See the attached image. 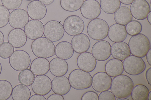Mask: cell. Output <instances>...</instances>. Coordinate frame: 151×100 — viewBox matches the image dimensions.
Returning <instances> with one entry per match:
<instances>
[{
    "mask_svg": "<svg viewBox=\"0 0 151 100\" xmlns=\"http://www.w3.org/2000/svg\"><path fill=\"white\" fill-rule=\"evenodd\" d=\"M2 70V67L1 65V62H0V75L1 73Z\"/></svg>",
    "mask_w": 151,
    "mask_h": 100,
    "instance_id": "51",
    "label": "cell"
},
{
    "mask_svg": "<svg viewBox=\"0 0 151 100\" xmlns=\"http://www.w3.org/2000/svg\"><path fill=\"white\" fill-rule=\"evenodd\" d=\"M130 9L132 16L139 20L146 19L151 11L149 4L146 0H135L131 4Z\"/></svg>",
    "mask_w": 151,
    "mask_h": 100,
    "instance_id": "13",
    "label": "cell"
},
{
    "mask_svg": "<svg viewBox=\"0 0 151 100\" xmlns=\"http://www.w3.org/2000/svg\"><path fill=\"white\" fill-rule=\"evenodd\" d=\"M134 87V82L131 78L121 74L112 80L110 89L115 97L126 98L131 95Z\"/></svg>",
    "mask_w": 151,
    "mask_h": 100,
    "instance_id": "1",
    "label": "cell"
},
{
    "mask_svg": "<svg viewBox=\"0 0 151 100\" xmlns=\"http://www.w3.org/2000/svg\"><path fill=\"white\" fill-rule=\"evenodd\" d=\"M127 35L126 26L124 25L116 23L112 25L109 28L108 36L113 42L123 41Z\"/></svg>",
    "mask_w": 151,
    "mask_h": 100,
    "instance_id": "24",
    "label": "cell"
},
{
    "mask_svg": "<svg viewBox=\"0 0 151 100\" xmlns=\"http://www.w3.org/2000/svg\"><path fill=\"white\" fill-rule=\"evenodd\" d=\"M14 47L9 42H3L0 45V57L6 59L10 57L14 52Z\"/></svg>",
    "mask_w": 151,
    "mask_h": 100,
    "instance_id": "36",
    "label": "cell"
},
{
    "mask_svg": "<svg viewBox=\"0 0 151 100\" xmlns=\"http://www.w3.org/2000/svg\"><path fill=\"white\" fill-rule=\"evenodd\" d=\"M135 0H119L120 2L125 5L131 4Z\"/></svg>",
    "mask_w": 151,
    "mask_h": 100,
    "instance_id": "46",
    "label": "cell"
},
{
    "mask_svg": "<svg viewBox=\"0 0 151 100\" xmlns=\"http://www.w3.org/2000/svg\"><path fill=\"white\" fill-rule=\"evenodd\" d=\"M31 48L36 57L47 58L55 54V46L52 41L45 37H41L32 43Z\"/></svg>",
    "mask_w": 151,
    "mask_h": 100,
    "instance_id": "3",
    "label": "cell"
},
{
    "mask_svg": "<svg viewBox=\"0 0 151 100\" xmlns=\"http://www.w3.org/2000/svg\"><path fill=\"white\" fill-rule=\"evenodd\" d=\"M8 42L14 48H19L26 44L27 37L24 31L20 28H14L11 30L7 36Z\"/></svg>",
    "mask_w": 151,
    "mask_h": 100,
    "instance_id": "21",
    "label": "cell"
},
{
    "mask_svg": "<svg viewBox=\"0 0 151 100\" xmlns=\"http://www.w3.org/2000/svg\"><path fill=\"white\" fill-rule=\"evenodd\" d=\"M131 53L133 55L143 57L146 56L151 48L149 38L142 33L132 36L130 38L128 44Z\"/></svg>",
    "mask_w": 151,
    "mask_h": 100,
    "instance_id": "2",
    "label": "cell"
},
{
    "mask_svg": "<svg viewBox=\"0 0 151 100\" xmlns=\"http://www.w3.org/2000/svg\"><path fill=\"white\" fill-rule=\"evenodd\" d=\"M13 89L12 86L8 81L0 80V100H6L11 97Z\"/></svg>",
    "mask_w": 151,
    "mask_h": 100,
    "instance_id": "34",
    "label": "cell"
},
{
    "mask_svg": "<svg viewBox=\"0 0 151 100\" xmlns=\"http://www.w3.org/2000/svg\"><path fill=\"white\" fill-rule=\"evenodd\" d=\"M10 13L3 5L0 4V28L6 26L8 23Z\"/></svg>",
    "mask_w": 151,
    "mask_h": 100,
    "instance_id": "37",
    "label": "cell"
},
{
    "mask_svg": "<svg viewBox=\"0 0 151 100\" xmlns=\"http://www.w3.org/2000/svg\"><path fill=\"white\" fill-rule=\"evenodd\" d=\"M32 88L35 94L46 95L52 90V81L46 75H37L32 83Z\"/></svg>",
    "mask_w": 151,
    "mask_h": 100,
    "instance_id": "11",
    "label": "cell"
},
{
    "mask_svg": "<svg viewBox=\"0 0 151 100\" xmlns=\"http://www.w3.org/2000/svg\"><path fill=\"white\" fill-rule=\"evenodd\" d=\"M47 100H64L63 96L61 95L54 94L50 96L47 98Z\"/></svg>",
    "mask_w": 151,
    "mask_h": 100,
    "instance_id": "41",
    "label": "cell"
},
{
    "mask_svg": "<svg viewBox=\"0 0 151 100\" xmlns=\"http://www.w3.org/2000/svg\"><path fill=\"white\" fill-rule=\"evenodd\" d=\"M109 28V26L106 21L101 18H96L89 22L87 31L91 38L96 40H100L107 37Z\"/></svg>",
    "mask_w": 151,
    "mask_h": 100,
    "instance_id": "5",
    "label": "cell"
},
{
    "mask_svg": "<svg viewBox=\"0 0 151 100\" xmlns=\"http://www.w3.org/2000/svg\"><path fill=\"white\" fill-rule=\"evenodd\" d=\"M116 100H129L126 98H118V99H116Z\"/></svg>",
    "mask_w": 151,
    "mask_h": 100,
    "instance_id": "50",
    "label": "cell"
},
{
    "mask_svg": "<svg viewBox=\"0 0 151 100\" xmlns=\"http://www.w3.org/2000/svg\"><path fill=\"white\" fill-rule=\"evenodd\" d=\"M82 16L90 20L97 18L101 12V8L99 3L96 0H86L80 8Z\"/></svg>",
    "mask_w": 151,
    "mask_h": 100,
    "instance_id": "12",
    "label": "cell"
},
{
    "mask_svg": "<svg viewBox=\"0 0 151 100\" xmlns=\"http://www.w3.org/2000/svg\"><path fill=\"white\" fill-rule=\"evenodd\" d=\"M4 37L3 33L0 30V45L4 41Z\"/></svg>",
    "mask_w": 151,
    "mask_h": 100,
    "instance_id": "47",
    "label": "cell"
},
{
    "mask_svg": "<svg viewBox=\"0 0 151 100\" xmlns=\"http://www.w3.org/2000/svg\"><path fill=\"white\" fill-rule=\"evenodd\" d=\"M111 46L106 40H100L95 43L92 49V54L96 60L103 61L107 60L111 55Z\"/></svg>",
    "mask_w": 151,
    "mask_h": 100,
    "instance_id": "14",
    "label": "cell"
},
{
    "mask_svg": "<svg viewBox=\"0 0 151 100\" xmlns=\"http://www.w3.org/2000/svg\"><path fill=\"white\" fill-rule=\"evenodd\" d=\"M100 5L104 12L112 14L114 13L120 7L121 2L119 0H101Z\"/></svg>",
    "mask_w": 151,
    "mask_h": 100,
    "instance_id": "31",
    "label": "cell"
},
{
    "mask_svg": "<svg viewBox=\"0 0 151 100\" xmlns=\"http://www.w3.org/2000/svg\"><path fill=\"white\" fill-rule=\"evenodd\" d=\"M149 92L146 86L139 84L134 87L131 94L133 100H147Z\"/></svg>",
    "mask_w": 151,
    "mask_h": 100,
    "instance_id": "30",
    "label": "cell"
},
{
    "mask_svg": "<svg viewBox=\"0 0 151 100\" xmlns=\"http://www.w3.org/2000/svg\"><path fill=\"white\" fill-rule=\"evenodd\" d=\"M81 100H98V95L96 92L93 91H88L82 95Z\"/></svg>",
    "mask_w": 151,
    "mask_h": 100,
    "instance_id": "40",
    "label": "cell"
},
{
    "mask_svg": "<svg viewBox=\"0 0 151 100\" xmlns=\"http://www.w3.org/2000/svg\"><path fill=\"white\" fill-rule=\"evenodd\" d=\"M106 72L111 77H114L121 74L124 71L122 62L116 59L109 60L105 65Z\"/></svg>",
    "mask_w": 151,
    "mask_h": 100,
    "instance_id": "27",
    "label": "cell"
},
{
    "mask_svg": "<svg viewBox=\"0 0 151 100\" xmlns=\"http://www.w3.org/2000/svg\"><path fill=\"white\" fill-rule=\"evenodd\" d=\"M55 0H38L45 5H49L52 3Z\"/></svg>",
    "mask_w": 151,
    "mask_h": 100,
    "instance_id": "45",
    "label": "cell"
},
{
    "mask_svg": "<svg viewBox=\"0 0 151 100\" xmlns=\"http://www.w3.org/2000/svg\"><path fill=\"white\" fill-rule=\"evenodd\" d=\"M63 26L66 33L70 36H74L82 33L85 25L83 20L80 17L72 15L65 19Z\"/></svg>",
    "mask_w": 151,
    "mask_h": 100,
    "instance_id": "9",
    "label": "cell"
},
{
    "mask_svg": "<svg viewBox=\"0 0 151 100\" xmlns=\"http://www.w3.org/2000/svg\"><path fill=\"white\" fill-rule=\"evenodd\" d=\"M126 29L127 34L133 36L137 35L141 32L142 26L139 22L132 21L126 25Z\"/></svg>",
    "mask_w": 151,
    "mask_h": 100,
    "instance_id": "35",
    "label": "cell"
},
{
    "mask_svg": "<svg viewBox=\"0 0 151 100\" xmlns=\"http://www.w3.org/2000/svg\"><path fill=\"white\" fill-rule=\"evenodd\" d=\"M116 97L110 91L106 90L100 92L98 96V100H115Z\"/></svg>",
    "mask_w": 151,
    "mask_h": 100,
    "instance_id": "39",
    "label": "cell"
},
{
    "mask_svg": "<svg viewBox=\"0 0 151 100\" xmlns=\"http://www.w3.org/2000/svg\"><path fill=\"white\" fill-rule=\"evenodd\" d=\"M112 80L111 77L106 72H99L93 76L91 86L94 90L100 93L110 89Z\"/></svg>",
    "mask_w": 151,
    "mask_h": 100,
    "instance_id": "10",
    "label": "cell"
},
{
    "mask_svg": "<svg viewBox=\"0 0 151 100\" xmlns=\"http://www.w3.org/2000/svg\"><path fill=\"white\" fill-rule=\"evenodd\" d=\"M123 64L124 71L133 76L142 73L146 67L145 62L141 57L133 55H130L124 60Z\"/></svg>",
    "mask_w": 151,
    "mask_h": 100,
    "instance_id": "7",
    "label": "cell"
},
{
    "mask_svg": "<svg viewBox=\"0 0 151 100\" xmlns=\"http://www.w3.org/2000/svg\"><path fill=\"white\" fill-rule=\"evenodd\" d=\"M29 100H46L44 96L37 94H34L30 96Z\"/></svg>",
    "mask_w": 151,
    "mask_h": 100,
    "instance_id": "42",
    "label": "cell"
},
{
    "mask_svg": "<svg viewBox=\"0 0 151 100\" xmlns=\"http://www.w3.org/2000/svg\"><path fill=\"white\" fill-rule=\"evenodd\" d=\"M31 94L29 88L27 86L20 84L14 87L11 95L13 100H28Z\"/></svg>",
    "mask_w": 151,
    "mask_h": 100,
    "instance_id": "29",
    "label": "cell"
},
{
    "mask_svg": "<svg viewBox=\"0 0 151 100\" xmlns=\"http://www.w3.org/2000/svg\"><path fill=\"white\" fill-rule=\"evenodd\" d=\"M70 89L68 79L65 76H56L52 80V89L55 94L65 95L69 92Z\"/></svg>",
    "mask_w": 151,
    "mask_h": 100,
    "instance_id": "20",
    "label": "cell"
},
{
    "mask_svg": "<svg viewBox=\"0 0 151 100\" xmlns=\"http://www.w3.org/2000/svg\"><path fill=\"white\" fill-rule=\"evenodd\" d=\"M55 20L47 22L44 26V35L45 37L52 42H56L63 37L65 30L63 25Z\"/></svg>",
    "mask_w": 151,
    "mask_h": 100,
    "instance_id": "8",
    "label": "cell"
},
{
    "mask_svg": "<svg viewBox=\"0 0 151 100\" xmlns=\"http://www.w3.org/2000/svg\"><path fill=\"white\" fill-rule=\"evenodd\" d=\"M84 0H60V5L64 10L74 12L79 10Z\"/></svg>",
    "mask_w": 151,
    "mask_h": 100,
    "instance_id": "32",
    "label": "cell"
},
{
    "mask_svg": "<svg viewBox=\"0 0 151 100\" xmlns=\"http://www.w3.org/2000/svg\"><path fill=\"white\" fill-rule=\"evenodd\" d=\"M151 67H150L147 70L145 73V77L148 84L151 86Z\"/></svg>",
    "mask_w": 151,
    "mask_h": 100,
    "instance_id": "43",
    "label": "cell"
},
{
    "mask_svg": "<svg viewBox=\"0 0 151 100\" xmlns=\"http://www.w3.org/2000/svg\"><path fill=\"white\" fill-rule=\"evenodd\" d=\"M68 79L71 87L76 90L86 89L91 86L92 77L91 74L80 69L73 70L69 74Z\"/></svg>",
    "mask_w": 151,
    "mask_h": 100,
    "instance_id": "4",
    "label": "cell"
},
{
    "mask_svg": "<svg viewBox=\"0 0 151 100\" xmlns=\"http://www.w3.org/2000/svg\"><path fill=\"white\" fill-rule=\"evenodd\" d=\"M49 63L46 58L38 57L32 62L30 69L35 75H45L49 70Z\"/></svg>",
    "mask_w": 151,
    "mask_h": 100,
    "instance_id": "25",
    "label": "cell"
},
{
    "mask_svg": "<svg viewBox=\"0 0 151 100\" xmlns=\"http://www.w3.org/2000/svg\"><path fill=\"white\" fill-rule=\"evenodd\" d=\"M26 1H32V0H25Z\"/></svg>",
    "mask_w": 151,
    "mask_h": 100,
    "instance_id": "52",
    "label": "cell"
},
{
    "mask_svg": "<svg viewBox=\"0 0 151 100\" xmlns=\"http://www.w3.org/2000/svg\"><path fill=\"white\" fill-rule=\"evenodd\" d=\"M111 52L113 58L121 61L124 60L131 53L128 44L123 41L113 43L111 47Z\"/></svg>",
    "mask_w": 151,
    "mask_h": 100,
    "instance_id": "22",
    "label": "cell"
},
{
    "mask_svg": "<svg viewBox=\"0 0 151 100\" xmlns=\"http://www.w3.org/2000/svg\"><path fill=\"white\" fill-rule=\"evenodd\" d=\"M151 90L149 91L148 96L147 100H151Z\"/></svg>",
    "mask_w": 151,
    "mask_h": 100,
    "instance_id": "49",
    "label": "cell"
},
{
    "mask_svg": "<svg viewBox=\"0 0 151 100\" xmlns=\"http://www.w3.org/2000/svg\"><path fill=\"white\" fill-rule=\"evenodd\" d=\"M147 20L150 23V24L151 25V12H150L148 14L147 17Z\"/></svg>",
    "mask_w": 151,
    "mask_h": 100,
    "instance_id": "48",
    "label": "cell"
},
{
    "mask_svg": "<svg viewBox=\"0 0 151 100\" xmlns=\"http://www.w3.org/2000/svg\"><path fill=\"white\" fill-rule=\"evenodd\" d=\"M68 70V65L65 60L55 57L52 59L49 63V70L54 76H64Z\"/></svg>",
    "mask_w": 151,
    "mask_h": 100,
    "instance_id": "23",
    "label": "cell"
},
{
    "mask_svg": "<svg viewBox=\"0 0 151 100\" xmlns=\"http://www.w3.org/2000/svg\"><path fill=\"white\" fill-rule=\"evenodd\" d=\"M24 31L28 38L35 40L43 35L44 26L42 23L39 20H31L24 26Z\"/></svg>",
    "mask_w": 151,
    "mask_h": 100,
    "instance_id": "16",
    "label": "cell"
},
{
    "mask_svg": "<svg viewBox=\"0 0 151 100\" xmlns=\"http://www.w3.org/2000/svg\"><path fill=\"white\" fill-rule=\"evenodd\" d=\"M27 12L32 19L41 20L46 15L47 8L44 4L38 0H35L30 2L27 8Z\"/></svg>",
    "mask_w": 151,
    "mask_h": 100,
    "instance_id": "17",
    "label": "cell"
},
{
    "mask_svg": "<svg viewBox=\"0 0 151 100\" xmlns=\"http://www.w3.org/2000/svg\"><path fill=\"white\" fill-rule=\"evenodd\" d=\"M76 62L79 69L88 72L93 71L97 64L96 60L92 53L86 52L81 53L78 56Z\"/></svg>",
    "mask_w": 151,
    "mask_h": 100,
    "instance_id": "18",
    "label": "cell"
},
{
    "mask_svg": "<svg viewBox=\"0 0 151 100\" xmlns=\"http://www.w3.org/2000/svg\"><path fill=\"white\" fill-rule=\"evenodd\" d=\"M71 45L75 52L81 54L88 50L91 42L87 35L81 33L73 36L71 39Z\"/></svg>",
    "mask_w": 151,
    "mask_h": 100,
    "instance_id": "19",
    "label": "cell"
},
{
    "mask_svg": "<svg viewBox=\"0 0 151 100\" xmlns=\"http://www.w3.org/2000/svg\"><path fill=\"white\" fill-rule=\"evenodd\" d=\"M146 59L147 62L149 64L151 65V49L150 48L149 50L146 55Z\"/></svg>",
    "mask_w": 151,
    "mask_h": 100,
    "instance_id": "44",
    "label": "cell"
},
{
    "mask_svg": "<svg viewBox=\"0 0 151 100\" xmlns=\"http://www.w3.org/2000/svg\"><path fill=\"white\" fill-rule=\"evenodd\" d=\"M74 51L71 44L67 41H62L58 43L55 48V54L58 58L67 60L70 58Z\"/></svg>",
    "mask_w": 151,
    "mask_h": 100,
    "instance_id": "26",
    "label": "cell"
},
{
    "mask_svg": "<svg viewBox=\"0 0 151 100\" xmlns=\"http://www.w3.org/2000/svg\"><path fill=\"white\" fill-rule=\"evenodd\" d=\"M12 68L17 71H21L27 68L31 63L30 57L26 51L22 50L14 51L9 59Z\"/></svg>",
    "mask_w": 151,
    "mask_h": 100,
    "instance_id": "6",
    "label": "cell"
},
{
    "mask_svg": "<svg viewBox=\"0 0 151 100\" xmlns=\"http://www.w3.org/2000/svg\"><path fill=\"white\" fill-rule=\"evenodd\" d=\"M23 0H1L2 5L10 10L19 8L21 5Z\"/></svg>",
    "mask_w": 151,
    "mask_h": 100,
    "instance_id": "38",
    "label": "cell"
},
{
    "mask_svg": "<svg viewBox=\"0 0 151 100\" xmlns=\"http://www.w3.org/2000/svg\"><path fill=\"white\" fill-rule=\"evenodd\" d=\"M29 20V17L26 11L17 9L11 12L9 22L12 28L21 29L24 27Z\"/></svg>",
    "mask_w": 151,
    "mask_h": 100,
    "instance_id": "15",
    "label": "cell"
},
{
    "mask_svg": "<svg viewBox=\"0 0 151 100\" xmlns=\"http://www.w3.org/2000/svg\"><path fill=\"white\" fill-rule=\"evenodd\" d=\"M114 18L117 23L125 26L132 20L133 16L128 7L122 6L114 13Z\"/></svg>",
    "mask_w": 151,
    "mask_h": 100,
    "instance_id": "28",
    "label": "cell"
},
{
    "mask_svg": "<svg viewBox=\"0 0 151 100\" xmlns=\"http://www.w3.org/2000/svg\"><path fill=\"white\" fill-rule=\"evenodd\" d=\"M35 75L29 69L23 70L19 73L18 79L21 84L29 86L31 85L35 78Z\"/></svg>",
    "mask_w": 151,
    "mask_h": 100,
    "instance_id": "33",
    "label": "cell"
}]
</instances>
